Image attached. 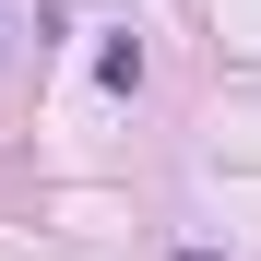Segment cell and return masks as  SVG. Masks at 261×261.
Returning a JSON list of instances; mask_svg holds the SVG:
<instances>
[{
	"label": "cell",
	"mask_w": 261,
	"mask_h": 261,
	"mask_svg": "<svg viewBox=\"0 0 261 261\" xmlns=\"http://www.w3.org/2000/svg\"><path fill=\"white\" fill-rule=\"evenodd\" d=\"M95 83H107V95H143V48L107 36V48H95Z\"/></svg>",
	"instance_id": "cell-1"
},
{
	"label": "cell",
	"mask_w": 261,
	"mask_h": 261,
	"mask_svg": "<svg viewBox=\"0 0 261 261\" xmlns=\"http://www.w3.org/2000/svg\"><path fill=\"white\" fill-rule=\"evenodd\" d=\"M178 261H214V249H178Z\"/></svg>",
	"instance_id": "cell-2"
}]
</instances>
